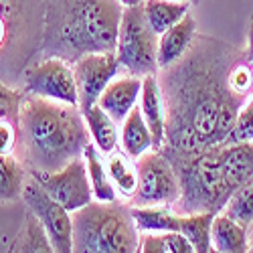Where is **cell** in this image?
<instances>
[{"mask_svg": "<svg viewBox=\"0 0 253 253\" xmlns=\"http://www.w3.org/2000/svg\"><path fill=\"white\" fill-rule=\"evenodd\" d=\"M29 174L45 188L51 199H55L61 207H65L69 213H75V211L93 201V191L83 156L71 160L61 170L55 172L29 170Z\"/></svg>", "mask_w": 253, "mask_h": 253, "instance_id": "9", "label": "cell"}, {"mask_svg": "<svg viewBox=\"0 0 253 253\" xmlns=\"http://www.w3.org/2000/svg\"><path fill=\"white\" fill-rule=\"evenodd\" d=\"M243 55L211 35H197L191 49L170 67L158 69L166 112L162 152L191 156L223 146L247 97L231 89L227 75Z\"/></svg>", "mask_w": 253, "mask_h": 253, "instance_id": "1", "label": "cell"}, {"mask_svg": "<svg viewBox=\"0 0 253 253\" xmlns=\"http://www.w3.org/2000/svg\"><path fill=\"white\" fill-rule=\"evenodd\" d=\"M219 213L235 219L237 223H241L243 227L249 229V225L253 223V176L249 180H245L243 184H239L233 193H231L229 201L225 203V207Z\"/></svg>", "mask_w": 253, "mask_h": 253, "instance_id": "26", "label": "cell"}, {"mask_svg": "<svg viewBox=\"0 0 253 253\" xmlns=\"http://www.w3.org/2000/svg\"><path fill=\"white\" fill-rule=\"evenodd\" d=\"M191 2H193V0H191Z\"/></svg>", "mask_w": 253, "mask_h": 253, "instance_id": "33", "label": "cell"}, {"mask_svg": "<svg viewBox=\"0 0 253 253\" xmlns=\"http://www.w3.org/2000/svg\"><path fill=\"white\" fill-rule=\"evenodd\" d=\"M138 188L130 199V207L170 205L180 197V180L176 168L162 150H150L136 158Z\"/></svg>", "mask_w": 253, "mask_h": 253, "instance_id": "7", "label": "cell"}, {"mask_svg": "<svg viewBox=\"0 0 253 253\" xmlns=\"http://www.w3.org/2000/svg\"><path fill=\"white\" fill-rule=\"evenodd\" d=\"M132 217L140 233H160V231H178L180 213L170 205L132 207Z\"/></svg>", "mask_w": 253, "mask_h": 253, "instance_id": "20", "label": "cell"}, {"mask_svg": "<svg viewBox=\"0 0 253 253\" xmlns=\"http://www.w3.org/2000/svg\"><path fill=\"white\" fill-rule=\"evenodd\" d=\"M158 41L160 35H156L146 20L142 4L124 8L116 45V57L122 69L138 77L158 73Z\"/></svg>", "mask_w": 253, "mask_h": 253, "instance_id": "6", "label": "cell"}, {"mask_svg": "<svg viewBox=\"0 0 253 253\" xmlns=\"http://www.w3.org/2000/svg\"><path fill=\"white\" fill-rule=\"evenodd\" d=\"M20 101H23V93L14 91L12 87L4 85V83L0 81V122L2 120L18 122V118H20Z\"/></svg>", "mask_w": 253, "mask_h": 253, "instance_id": "29", "label": "cell"}, {"mask_svg": "<svg viewBox=\"0 0 253 253\" xmlns=\"http://www.w3.org/2000/svg\"><path fill=\"white\" fill-rule=\"evenodd\" d=\"M140 112L148 124L154 140V150H160L166 138V112H164V99L162 89L156 73L142 77V93H140Z\"/></svg>", "mask_w": 253, "mask_h": 253, "instance_id": "13", "label": "cell"}, {"mask_svg": "<svg viewBox=\"0 0 253 253\" xmlns=\"http://www.w3.org/2000/svg\"><path fill=\"white\" fill-rule=\"evenodd\" d=\"M120 148L132 156L134 160L140 158L142 154L154 150V140H152V132L146 124L142 112H140V105L128 114L122 122V130H120Z\"/></svg>", "mask_w": 253, "mask_h": 253, "instance_id": "15", "label": "cell"}, {"mask_svg": "<svg viewBox=\"0 0 253 253\" xmlns=\"http://www.w3.org/2000/svg\"><path fill=\"white\" fill-rule=\"evenodd\" d=\"M108 160V172L112 176V182L116 191L124 199H132V195L138 188V166L132 156H128L122 148H116L105 156Z\"/></svg>", "mask_w": 253, "mask_h": 253, "instance_id": "21", "label": "cell"}, {"mask_svg": "<svg viewBox=\"0 0 253 253\" xmlns=\"http://www.w3.org/2000/svg\"><path fill=\"white\" fill-rule=\"evenodd\" d=\"M247 245H249V251L253 253V223L247 229Z\"/></svg>", "mask_w": 253, "mask_h": 253, "instance_id": "32", "label": "cell"}, {"mask_svg": "<svg viewBox=\"0 0 253 253\" xmlns=\"http://www.w3.org/2000/svg\"><path fill=\"white\" fill-rule=\"evenodd\" d=\"M211 243L213 251L219 253H245L249 251L247 227L223 213H217L211 225Z\"/></svg>", "mask_w": 253, "mask_h": 253, "instance_id": "16", "label": "cell"}, {"mask_svg": "<svg viewBox=\"0 0 253 253\" xmlns=\"http://www.w3.org/2000/svg\"><path fill=\"white\" fill-rule=\"evenodd\" d=\"M8 251H43V253H51L53 245L49 241V235L41 223L31 211L23 223V229L18 231L16 239L12 241Z\"/></svg>", "mask_w": 253, "mask_h": 253, "instance_id": "25", "label": "cell"}, {"mask_svg": "<svg viewBox=\"0 0 253 253\" xmlns=\"http://www.w3.org/2000/svg\"><path fill=\"white\" fill-rule=\"evenodd\" d=\"M118 71H120V61L116 57V51L89 53L73 63L81 114L97 103L99 95L108 87V83L118 75Z\"/></svg>", "mask_w": 253, "mask_h": 253, "instance_id": "11", "label": "cell"}, {"mask_svg": "<svg viewBox=\"0 0 253 253\" xmlns=\"http://www.w3.org/2000/svg\"><path fill=\"white\" fill-rule=\"evenodd\" d=\"M23 93H35L79 105L73 65L61 57H45L25 71Z\"/></svg>", "mask_w": 253, "mask_h": 253, "instance_id": "10", "label": "cell"}, {"mask_svg": "<svg viewBox=\"0 0 253 253\" xmlns=\"http://www.w3.org/2000/svg\"><path fill=\"white\" fill-rule=\"evenodd\" d=\"M140 93H142V77L138 75H124L118 79L114 77L99 95L97 103L101 105L103 112H108V116L118 126H122V122L138 105Z\"/></svg>", "mask_w": 253, "mask_h": 253, "instance_id": "12", "label": "cell"}, {"mask_svg": "<svg viewBox=\"0 0 253 253\" xmlns=\"http://www.w3.org/2000/svg\"><path fill=\"white\" fill-rule=\"evenodd\" d=\"M83 118H85L87 132L91 142L95 144V148L103 156L114 152L120 144V130H118V124L108 116V112H103L101 105L95 103L87 112H83Z\"/></svg>", "mask_w": 253, "mask_h": 253, "instance_id": "17", "label": "cell"}, {"mask_svg": "<svg viewBox=\"0 0 253 253\" xmlns=\"http://www.w3.org/2000/svg\"><path fill=\"white\" fill-rule=\"evenodd\" d=\"M101 156L103 154L89 140L85 150H83V160H85V166H87V176H89V182H91L93 199L101 201V203H112V201H118V191H116L112 176L108 172V164L103 162Z\"/></svg>", "mask_w": 253, "mask_h": 253, "instance_id": "19", "label": "cell"}, {"mask_svg": "<svg viewBox=\"0 0 253 253\" xmlns=\"http://www.w3.org/2000/svg\"><path fill=\"white\" fill-rule=\"evenodd\" d=\"M168 158V156H166ZM176 168L180 180V197L174 203V211L186 213H219L229 201L235 184L231 180L223 160L221 146L203 150L191 156L168 158Z\"/></svg>", "mask_w": 253, "mask_h": 253, "instance_id": "4", "label": "cell"}, {"mask_svg": "<svg viewBox=\"0 0 253 253\" xmlns=\"http://www.w3.org/2000/svg\"><path fill=\"white\" fill-rule=\"evenodd\" d=\"M197 37V20L188 12L180 23L170 27L166 33L160 35L158 41V69L170 67L172 63L182 59L186 51L191 49L193 41Z\"/></svg>", "mask_w": 253, "mask_h": 253, "instance_id": "14", "label": "cell"}, {"mask_svg": "<svg viewBox=\"0 0 253 253\" xmlns=\"http://www.w3.org/2000/svg\"><path fill=\"white\" fill-rule=\"evenodd\" d=\"M118 2H120L124 8H128V6H138V4H142L144 0H118Z\"/></svg>", "mask_w": 253, "mask_h": 253, "instance_id": "31", "label": "cell"}, {"mask_svg": "<svg viewBox=\"0 0 253 253\" xmlns=\"http://www.w3.org/2000/svg\"><path fill=\"white\" fill-rule=\"evenodd\" d=\"M235 142H253V93L241 105L237 120L225 144H235Z\"/></svg>", "mask_w": 253, "mask_h": 253, "instance_id": "27", "label": "cell"}, {"mask_svg": "<svg viewBox=\"0 0 253 253\" xmlns=\"http://www.w3.org/2000/svg\"><path fill=\"white\" fill-rule=\"evenodd\" d=\"M27 184L25 164L14 154H0V205L14 203L23 197Z\"/></svg>", "mask_w": 253, "mask_h": 253, "instance_id": "22", "label": "cell"}, {"mask_svg": "<svg viewBox=\"0 0 253 253\" xmlns=\"http://www.w3.org/2000/svg\"><path fill=\"white\" fill-rule=\"evenodd\" d=\"M138 251L142 253H193V245L180 231H160V233H140Z\"/></svg>", "mask_w": 253, "mask_h": 253, "instance_id": "24", "label": "cell"}, {"mask_svg": "<svg viewBox=\"0 0 253 253\" xmlns=\"http://www.w3.org/2000/svg\"><path fill=\"white\" fill-rule=\"evenodd\" d=\"M142 8L154 33L162 35L191 12V0H144Z\"/></svg>", "mask_w": 253, "mask_h": 253, "instance_id": "18", "label": "cell"}, {"mask_svg": "<svg viewBox=\"0 0 253 253\" xmlns=\"http://www.w3.org/2000/svg\"><path fill=\"white\" fill-rule=\"evenodd\" d=\"M89 132L79 105L23 93L16 154L29 170L55 172L83 156Z\"/></svg>", "mask_w": 253, "mask_h": 253, "instance_id": "2", "label": "cell"}, {"mask_svg": "<svg viewBox=\"0 0 253 253\" xmlns=\"http://www.w3.org/2000/svg\"><path fill=\"white\" fill-rule=\"evenodd\" d=\"M227 81H229L231 89L243 97H249L253 93V67L245 61L243 55L231 65Z\"/></svg>", "mask_w": 253, "mask_h": 253, "instance_id": "28", "label": "cell"}, {"mask_svg": "<svg viewBox=\"0 0 253 253\" xmlns=\"http://www.w3.org/2000/svg\"><path fill=\"white\" fill-rule=\"evenodd\" d=\"M23 201L31 213L43 223L53 251L69 253L73 251V213L65 207H61L55 199L47 195V191L41 186L31 174L23 191Z\"/></svg>", "mask_w": 253, "mask_h": 253, "instance_id": "8", "label": "cell"}, {"mask_svg": "<svg viewBox=\"0 0 253 253\" xmlns=\"http://www.w3.org/2000/svg\"><path fill=\"white\" fill-rule=\"evenodd\" d=\"M122 12L118 0H43L41 57L73 65L89 53L116 51Z\"/></svg>", "mask_w": 253, "mask_h": 253, "instance_id": "3", "label": "cell"}, {"mask_svg": "<svg viewBox=\"0 0 253 253\" xmlns=\"http://www.w3.org/2000/svg\"><path fill=\"white\" fill-rule=\"evenodd\" d=\"M217 213H186L180 215V233L188 239L197 253H209L213 251V243H211V225H213Z\"/></svg>", "mask_w": 253, "mask_h": 253, "instance_id": "23", "label": "cell"}, {"mask_svg": "<svg viewBox=\"0 0 253 253\" xmlns=\"http://www.w3.org/2000/svg\"><path fill=\"white\" fill-rule=\"evenodd\" d=\"M140 231L132 207L112 201H91L73 213V251L77 253H134Z\"/></svg>", "mask_w": 253, "mask_h": 253, "instance_id": "5", "label": "cell"}, {"mask_svg": "<svg viewBox=\"0 0 253 253\" xmlns=\"http://www.w3.org/2000/svg\"><path fill=\"white\" fill-rule=\"evenodd\" d=\"M243 57L253 67V16L249 18V31H247V49L243 51Z\"/></svg>", "mask_w": 253, "mask_h": 253, "instance_id": "30", "label": "cell"}]
</instances>
